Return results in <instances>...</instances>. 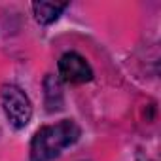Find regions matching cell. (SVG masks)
Returning <instances> with one entry per match:
<instances>
[{
  "instance_id": "1",
  "label": "cell",
  "mask_w": 161,
  "mask_h": 161,
  "mask_svg": "<svg viewBox=\"0 0 161 161\" xmlns=\"http://www.w3.org/2000/svg\"><path fill=\"white\" fill-rule=\"evenodd\" d=\"M80 127L74 119H61L36 131L31 142V161H51L80 138Z\"/></svg>"
},
{
  "instance_id": "2",
  "label": "cell",
  "mask_w": 161,
  "mask_h": 161,
  "mask_svg": "<svg viewBox=\"0 0 161 161\" xmlns=\"http://www.w3.org/2000/svg\"><path fill=\"white\" fill-rule=\"evenodd\" d=\"M0 101H2V110L8 118V123L14 129H23L29 125L32 118V104L25 91L14 84H8L0 89Z\"/></svg>"
},
{
  "instance_id": "3",
  "label": "cell",
  "mask_w": 161,
  "mask_h": 161,
  "mask_svg": "<svg viewBox=\"0 0 161 161\" xmlns=\"http://www.w3.org/2000/svg\"><path fill=\"white\" fill-rule=\"evenodd\" d=\"M59 76L66 84H87L93 80V70L89 63L76 51H68L59 59Z\"/></svg>"
},
{
  "instance_id": "4",
  "label": "cell",
  "mask_w": 161,
  "mask_h": 161,
  "mask_svg": "<svg viewBox=\"0 0 161 161\" xmlns=\"http://www.w3.org/2000/svg\"><path fill=\"white\" fill-rule=\"evenodd\" d=\"M68 8L66 2H34L32 4V14L34 19L40 25H51L53 21L59 19V15Z\"/></svg>"
},
{
  "instance_id": "5",
  "label": "cell",
  "mask_w": 161,
  "mask_h": 161,
  "mask_svg": "<svg viewBox=\"0 0 161 161\" xmlns=\"http://www.w3.org/2000/svg\"><path fill=\"white\" fill-rule=\"evenodd\" d=\"M51 99H55V110L61 108V99H63V93H61V82L59 78L55 76H47L46 78V101H47V106L51 104Z\"/></svg>"
}]
</instances>
